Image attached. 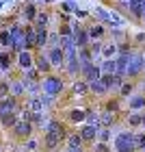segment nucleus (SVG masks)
<instances>
[{
	"instance_id": "obj_1",
	"label": "nucleus",
	"mask_w": 145,
	"mask_h": 152,
	"mask_svg": "<svg viewBox=\"0 0 145 152\" xmlns=\"http://www.w3.org/2000/svg\"><path fill=\"white\" fill-rule=\"evenodd\" d=\"M39 87H41V94L44 96H48L50 100H57L65 91V80L61 78L59 74L52 72V74H46L44 78L39 80Z\"/></svg>"
},
{
	"instance_id": "obj_2",
	"label": "nucleus",
	"mask_w": 145,
	"mask_h": 152,
	"mask_svg": "<svg viewBox=\"0 0 145 152\" xmlns=\"http://www.w3.org/2000/svg\"><path fill=\"white\" fill-rule=\"evenodd\" d=\"M143 72H145V54H143V50H134L132 54H130V61H128L126 78L141 80L143 78Z\"/></svg>"
},
{
	"instance_id": "obj_3",
	"label": "nucleus",
	"mask_w": 145,
	"mask_h": 152,
	"mask_svg": "<svg viewBox=\"0 0 145 152\" xmlns=\"http://www.w3.org/2000/svg\"><path fill=\"white\" fill-rule=\"evenodd\" d=\"M113 150L115 152H139L134 146V130H119L113 139Z\"/></svg>"
},
{
	"instance_id": "obj_4",
	"label": "nucleus",
	"mask_w": 145,
	"mask_h": 152,
	"mask_svg": "<svg viewBox=\"0 0 145 152\" xmlns=\"http://www.w3.org/2000/svg\"><path fill=\"white\" fill-rule=\"evenodd\" d=\"M9 133H11V137H13V139H15L17 143H24L26 139H30V137L35 135L37 130L33 128V124H30V122H26V120H17V124L9 130Z\"/></svg>"
},
{
	"instance_id": "obj_5",
	"label": "nucleus",
	"mask_w": 145,
	"mask_h": 152,
	"mask_svg": "<svg viewBox=\"0 0 145 152\" xmlns=\"http://www.w3.org/2000/svg\"><path fill=\"white\" fill-rule=\"evenodd\" d=\"M46 54H48V61H50L52 70H65V52L61 46H52V48H46Z\"/></svg>"
},
{
	"instance_id": "obj_6",
	"label": "nucleus",
	"mask_w": 145,
	"mask_h": 152,
	"mask_svg": "<svg viewBox=\"0 0 145 152\" xmlns=\"http://www.w3.org/2000/svg\"><path fill=\"white\" fill-rule=\"evenodd\" d=\"M100 76H102V72H100V65L95 63V61H91V63H80V76L78 78L85 80L87 85L93 83V80H100Z\"/></svg>"
},
{
	"instance_id": "obj_7",
	"label": "nucleus",
	"mask_w": 145,
	"mask_h": 152,
	"mask_svg": "<svg viewBox=\"0 0 145 152\" xmlns=\"http://www.w3.org/2000/svg\"><path fill=\"white\" fill-rule=\"evenodd\" d=\"M98 130L100 126H93V124H82V126L78 128V135L85 146H93L95 141H98Z\"/></svg>"
},
{
	"instance_id": "obj_8",
	"label": "nucleus",
	"mask_w": 145,
	"mask_h": 152,
	"mask_svg": "<svg viewBox=\"0 0 145 152\" xmlns=\"http://www.w3.org/2000/svg\"><path fill=\"white\" fill-rule=\"evenodd\" d=\"M72 37H74L76 48H82V46H89V44H91V41H89V35H87L85 24H80V22H74V24H72Z\"/></svg>"
},
{
	"instance_id": "obj_9",
	"label": "nucleus",
	"mask_w": 145,
	"mask_h": 152,
	"mask_svg": "<svg viewBox=\"0 0 145 152\" xmlns=\"http://www.w3.org/2000/svg\"><path fill=\"white\" fill-rule=\"evenodd\" d=\"M15 65H17L20 72L33 67V65H35V52H33V50H20V52H15Z\"/></svg>"
},
{
	"instance_id": "obj_10",
	"label": "nucleus",
	"mask_w": 145,
	"mask_h": 152,
	"mask_svg": "<svg viewBox=\"0 0 145 152\" xmlns=\"http://www.w3.org/2000/svg\"><path fill=\"white\" fill-rule=\"evenodd\" d=\"M85 115H87V109H80V107H72L65 111V124L67 126H78V124H85Z\"/></svg>"
},
{
	"instance_id": "obj_11",
	"label": "nucleus",
	"mask_w": 145,
	"mask_h": 152,
	"mask_svg": "<svg viewBox=\"0 0 145 152\" xmlns=\"http://www.w3.org/2000/svg\"><path fill=\"white\" fill-rule=\"evenodd\" d=\"M9 96H13V98H17V100L26 98V87H24L22 76H13V78H9Z\"/></svg>"
},
{
	"instance_id": "obj_12",
	"label": "nucleus",
	"mask_w": 145,
	"mask_h": 152,
	"mask_svg": "<svg viewBox=\"0 0 145 152\" xmlns=\"http://www.w3.org/2000/svg\"><path fill=\"white\" fill-rule=\"evenodd\" d=\"M41 146H44V150L41 152H50V150H61V146H63V139L52 133H41Z\"/></svg>"
},
{
	"instance_id": "obj_13",
	"label": "nucleus",
	"mask_w": 145,
	"mask_h": 152,
	"mask_svg": "<svg viewBox=\"0 0 145 152\" xmlns=\"http://www.w3.org/2000/svg\"><path fill=\"white\" fill-rule=\"evenodd\" d=\"M85 28H87L89 41H104V39H106V35H108L106 26H104V24H100V22H93V24L85 26Z\"/></svg>"
},
{
	"instance_id": "obj_14",
	"label": "nucleus",
	"mask_w": 145,
	"mask_h": 152,
	"mask_svg": "<svg viewBox=\"0 0 145 152\" xmlns=\"http://www.w3.org/2000/svg\"><path fill=\"white\" fill-rule=\"evenodd\" d=\"M143 109H145V94H143V91H134V94L128 98V102H126V113L143 111Z\"/></svg>"
},
{
	"instance_id": "obj_15",
	"label": "nucleus",
	"mask_w": 145,
	"mask_h": 152,
	"mask_svg": "<svg viewBox=\"0 0 145 152\" xmlns=\"http://www.w3.org/2000/svg\"><path fill=\"white\" fill-rule=\"evenodd\" d=\"M35 67L41 72V76H46V74H52V65H50V61H48V54L46 50H35Z\"/></svg>"
},
{
	"instance_id": "obj_16",
	"label": "nucleus",
	"mask_w": 145,
	"mask_h": 152,
	"mask_svg": "<svg viewBox=\"0 0 145 152\" xmlns=\"http://www.w3.org/2000/svg\"><path fill=\"white\" fill-rule=\"evenodd\" d=\"M136 87H139V80H130V78H126L119 85V89H117V98H121V100H128L130 96H132L134 91H136Z\"/></svg>"
},
{
	"instance_id": "obj_17",
	"label": "nucleus",
	"mask_w": 145,
	"mask_h": 152,
	"mask_svg": "<svg viewBox=\"0 0 145 152\" xmlns=\"http://www.w3.org/2000/svg\"><path fill=\"white\" fill-rule=\"evenodd\" d=\"M100 80L104 83V87L108 89V94H110V96H113V94H117L119 85L123 83V78H119L117 74H102V76H100Z\"/></svg>"
},
{
	"instance_id": "obj_18",
	"label": "nucleus",
	"mask_w": 145,
	"mask_h": 152,
	"mask_svg": "<svg viewBox=\"0 0 145 152\" xmlns=\"http://www.w3.org/2000/svg\"><path fill=\"white\" fill-rule=\"evenodd\" d=\"M102 111H108V113L119 115L123 111V109H121V98H117V96H106L104 102H102Z\"/></svg>"
},
{
	"instance_id": "obj_19",
	"label": "nucleus",
	"mask_w": 145,
	"mask_h": 152,
	"mask_svg": "<svg viewBox=\"0 0 145 152\" xmlns=\"http://www.w3.org/2000/svg\"><path fill=\"white\" fill-rule=\"evenodd\" d=\"M22 107V100L13 98V96H7V98H0V115L9 113V111H20Z\"/></svg>"
},
{
	"instance_id": "obj_20",
	"label": "nucleus",
	"mask_w": 145,
	"mask_h": 152,
	"mask_svg": "<svg viewBox=\"0 0 145 152\" xmlns=\"http://www.w3.org/2000/svg\"><path fill=\"white\" fill-rule=\"evenodd\" d=\"M17 120H20L17 111H9V113H2V115H0V128L9 133V130H11V128H13V126L17 124Z\"/></svg>"
},
{
	"instance_id": "obj_21",
	"label": "nucleus",
	"mask_w": 145,
	"mask_h": 152,
	"mask_svg": "<svg viewBox=\"0 0 145 152\" xmlns=\"http://www.w3.org/2000/svg\"><path fill=\"white\" fill-rule=\"evenodd\" d=\"M76 57H78L80 63H91V61H95V63H100V59L93 54V50L89 46H82V48H76Z\"/></svg>"
},
{
	"instance_id": "obj_22",
	"label": "nucleus",
	"mask_w": 145,
	"mask_h": 152,
	"mask_svg": "<svg viewBox=\"0 0 145 152\" xmlns=\"http://www.w3.org/2000/svg\"><path fill=\"white\" fill-rule=\"evenodd\" d=\"M89 96H93V98H106L110 94L102 80H93V83H89Z\"/></svg>"
},
{
	"instance_id": "obj_23",
	"label": "nucleus",
	"mask_w": 145,
	"mask_h": 152,
	"mask_svg": "<svg viewBox=\"0 0 145 152\" xmlns=\"http://www.w3.org/2000/svg\"><path fill=\"white\" fill-rule=\"evenodd\" d=\"M117 57V41H102L100 59H115Z\"/></svg>"
},
{
	"instance_id": "obj_24",
	"label": "nucleus",
	"mask_w": 145,
	"mask_h": 152,
	"mask_svg": "<svg viewBox=\"0 0 145 152\" xmlns=\"http://www.w3.org/2000/svg\"><path fill=\"white\" fill-rule=\"evenodd\" d=\"M72 96H76V98H87V96H89V85L85 80L76 78L74 85H72Z\"/></svg>"
},
{
	"instance_id": "obj_25",
	"label": "nucleus",
	"mask_w": 145,
	"mask_h": 152,
	"mask_svg": "<svg viewBox=\"0 0 145 152\" xmlns=\"http://www.w3.org/2000/svg\"><path fill=\"white\" fill-rule=\"evenodd\" d=\"M126 126L130 130H136V128H143V120H141V111H132L126 115Z\"/></svg>"
},
{
	"instance_id": "obj_26",
	"label": "nucleus",
	"mask_w": 145,
	"mask_h": 152,
	"mask_svg": "<svg viewBox=\"0 0 145 152\" xmlns=\"http://www.w3.org/2000/svg\"><path fill=\"white\" fill-rule=\"evenodd\" d=\"M117 120H119V115L115 113H108V111H100V126L102 128H113Z\"/></svg>"
},
{
	"instance_id": "obj_27",
	"label": "nucleus",
	"mask_w": 145,
	"mask_h": 152,
	"mask_svg": "<svg viewBox=\"0 0 145 152\" xmlns=\"http://www.w3.org/2000/svg\"><path fill=\"white\" fill-rule=\"evenodd\" d=\"M35 48L37 50L48 48V28H35Z\"/></svg>"
},
{
	"instance_id": "obj_28",
	"label": "nucleus",
	"mask_w": 145,
	"mask_h": 152,
	"mask_svg": "<svg viewBox=\"0 0 145 152\" xmlns=\"http://www.w3.org/2000/svg\"><path fill=\"white\" fill-rule=\"evenodd\" d=\"M48 120H50V117H48L46 113H33V115H30V124H33V128H35V130H41V133H44V128H46Z\"/></svg>"
},
{
	"instance_id": "obj_29",
	"label": "nucleus",
	"mask_w": 145,
	"mask_h": 152,
	"mask_svg": "<svg viewBox=\"0 0 145 152\" xmlns=\"http://www.w3.org/2000/svg\"><path fill=\"white\" fill-rule=\"evenodd\" d=\"M33 26H35V28H48V26H50V13L48 11H37V18H35V22H33Z\"/></svg>"
},
{
	"instance_id": "obj_30",
	"label": "nucleus",
	"mask_w": 145,
	"mask_h": 152,
	"mask_svg": "<svg viewBox=\"0 0 145 152\" xmlns=\"http://www.w3.org/2000/svg\"><path fill=\"white\" fill-rule=\"evenodd\" d=\"M93 18H95V22L110 26V13H108L106 9H102V7H95V11H93Z\"/></svg>"
},
{
	"instance_id": "obj_31",
	"label": "nucleus",
	"mask_w": 145,
	"mask_h": 152,
	"mask_svg": "<svg viewBox=\"0 0 145 152\" xmlns=\"http://www.w3.org/2000/svg\"><path fill=\"white\" fill-rule=\"evenodd\" d=\"M22 78H24V80H30V83H39L44 76H41V72L37 70L35 65H33V67H28V70L22 72Z\"/></svg>"
},
{
	"instance_id": "obj_32",
	"label": "nucleus",
	"mask_w": 145,
	"mask_h": 152,
	"mask_svg": "<svg viewBox=\"0 0 145 152\" xmlns=\"http://www.w3.org/2000/svg\"><path fill=\"white\" fill-rule=\"evenodd\" d=\"M100 72L102 74H115L117 65H115V59H100Z\"/></svg>"
},
{
	"instance_id": "obj_33",
	"label": "nucleus",
	"mask_w": 145,
	"mask_h": 152,
	"mask_svg": "<svg viewBox=\"0 0 145 152\" xmlns=\"http://www.w3.org/2000/svg\"><path fill=\"white\" fill-rule=\"evenodd\" d=\"M37 7L35 4H24V9H22V15H24V20H26V22H28V24H33V22H35V18H37Z\"/></svg>"
},
{
	"instance_id": "obj_34",
	"label": "nucleus",
	"mask_w": 145,
	"mask_h": 152,
	"mask_svg": "<svg viewBox=\"0 0 145 152\" xmlns=\"http://www.w3.org/2000/svg\"><path fill=\"white\" fill-rule=\"evenodd\" d=\"M22 146H24L26 152H39V150H41V141L35 139V137H30V139H26Z\"/></svg>"
},
{
	"instance_id": "obj_35",
	"label": "nucleus",
	"mask_w": 145,
	"mask_h": 152,
	"mask_svg": "<svg viewBox=\"0 0 145 152\" xmlns=\"http://www.w3.org/2000/svg\"><path fill=\"white\" fill-rule=\"evenodd\" d=\"M85 124H93V126H100V111H93V109H87V115H85Z\"/></svg>"
},
{
	"instance_id": "obj_36",
	"label": "nucleus",
	"mask_w": 145,
	"mask_h": 152,
	"mask_svg": "<svg viewBox=\"0 0 145 152\" xmlns=\"http://www.w3.org/2000/svg\"><path fill=\"white\" fill-rule=\"evenodd\" d=\"M11 46H13V41L9 37V31L2 28L0 31V48H2V50H11Z\"/></svg>"
},
{
	"instance_id": "obj_37",
	"label": "nucleus",
	"mask_w": 145,
	"mask_h": 152,
	"mask_svg": "<svg viewBox=\"0 0 145 152\" xmlns=\"http://www.w3.org/2000/svg\"><path fill=\"white\" fill-rule=\"evenodd\" d=\"M91 150L89 152H113V146L110 143H104V141H95L93 146H89Z\"/></svg>"
},
{
	"instance_id": "obj_38",
	"label": "nucleus",
	"mask_w": 145,
	"mask_h": 152,
	"mask_svg": "<svg viewBox=\"0 0 145 152\" xmlns=\"http://www.w3.org/2000/svg\"><path fill=\"white\" fill-rule=\"evenodd\" d=\"M134 146L139 152H145V133L143 130H139V133L134 130Z\"/></svg>"
},
{
	"instance_id": "obj_39",
	"label": "nucleus",
	"mask_w": 145,
	"mask_h": 152,
	"mask_svg": "<svg viewBox=\"0 0 145 152\" xmlns=\"http://www.w3.org/2000/svg\"><path fill=\"white\" fill-rule=\"evenodd\" d=\"M52 46H61L59 31H48V48H52Z\"/></svg>"
},
{
	"instance_id": "obj_40",
	"label": "nucleus",
	"mask_w": 145,
	"mask_h": 152,
	"mask_svg": "<svg viewBox=\"0 0 145 152\" xmlns=\"http://www.w3.org/2000/svg\"><path fill=\"white\" fill-rule=\"evenodd\" d=\"M110 137H113V130H110V128H102V126H100V130H98V141L108 143V141H110Z\"/></svg>"
},
{
	"instance_id": "obj_41",
	"label": "nucleus",
	"mask_w": 145,
	"mask_h": 152,
	"mask_svg": "<svg viewBox=\"0 0 145 152\" xmlns=\"http://www.w3.org/2000/svg\"><path fill=\"white\" fill-rule=\"evenodd\" d=\"M9 96V78H0V98Z\"/></svg>"
},
{
	"instance_id": "obj_42",
	"label": "nucleus",
	"mask_w": 145,
	"mask_h": 152,
	"mask_svg": "<svg viewBox=\"0 0 145 152\" xmlns=\"http://www.w3.org/2000/svg\"><path fill=\"white\" fill-rule=\"evenodd\" d=\"M134 41H136L139 46H145V33H136V35H134Z\"/></svg>"
},
{
	"instance_id": "obj_43",
	"label": "nucleus",
	"mask_w": 145,
	"mask_h": 152,
	"mask_svg": "<svg viewBox=\"0 0 145 152\" xmlns=\"http://www.w3.org/2000/svg\"><path fill=\"white\" fill-rule=\"evenodd\" d=\"M141 120H143V126H145V109L141 111Z\"/></svg>"
},
{
	"instance_id": "obj_44",
	"label": "nucleus",
	"mask_w": 145,
	"mask_h": 152,
	"mask_svg": "<svg viewBox=\"0 0 145 152\" xmlns=\"http://www.w3.org/2000/svg\"><path fill=\"white\" fill-rule=\"evenodd\" d=\"M102 2H108V4H113V2H115V0H102Z\"/></svg>"
},
{
	"instance_id": "obj_45",
	"label": "nucleus",
	"mask_w": 145,
	"mask_h": 152,
	"mask_svg": "<svg viewBox=\"0 0 145 152\" xmlns=\"http://www.w3.org/2000/svg\"><path fill=\"white\" fill-rule=\"evenodd\" d=\"M115 2H128V0H115Z\"/></svg>"
},
{
	"instance_id": "obj_46",
	"label": "nucleus",
	"mask_w": 145,
	"mask_h": 152,
	"mask_svg": "<svg viewBox=\"0 0 145 152\" xmlns=\"http://www.w3.org/2000/svg\"><path fill=\"white\" fill-rule=\"evenodd\" d=\"M143 133H145V126H143Z\"/></svg>"
},
{
	"instance_id": "obj_47",
	"label": "nucleus",
	"mask_w": 145,
	"mask_h": 152,
	"mask_svg": "<svg viewBox=\"0 0 145 152\" xmlns=\"http://www.w3.org/2000/svg\"><path fill=\"white\" fill-rule=\"evenodd\" d=\"M0 4H2V0H0Z\"/></svg>"
},
{
	"instance_id": "obj_48",
	"label": "nucleus",
	"mask_w": 145,
	"mask_h": 152,
	"mask_svg": "<svg viewBox=\"0 0 145 152\" xmlns=\"http://www.w3.org/2000/svg\"><path fill=\"white\" fill-rule=\"evenodd\" d=\"M0 152H2V148H0Z\"/></svg>"
},
{
	"instance_id": "obj_49",
	"label": "nucleus",
	"mask_w": 145,
	"mask_h": 152,
	"mask_svg": "<svg viewBox=\"0 0 145 152\" xmlns=\"http://www.w3.org/2000/svg\"><path fill=\"white\" fill-rule=\"evenodd\" d=\"M0 50H2V48H0Z\"/></svg>"
},
{
	"instance_id": "obj_50",
	"label": "nucleus",
	"mask_w": 145,
	"mask_h": 152,
	"mask_svg": "<svg viewBox=\"0 0 145 152\" xmlns=\"http://www.w3.org/2000/svg\"><path fill=\"white\" fill-rule=\"evenodd\" d=\"M39 152H41V150H39Z\"/></svg>"
}]
</instances>
